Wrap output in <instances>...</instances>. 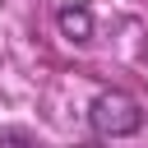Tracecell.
I'll list each match as a JSON object with an SVG mask.
<instances>
[{
    "label": "cell",
    "mask_w": 148,
    "mask_h": 148,
    "mask_svg": "<svg viewBox=\"0 0 148 148\" xmlns=\"http://www.w3.org/2000/svg\"><path fill=\"white\" fill-rule=\"evenodd\" d=\"M0 148H51V143L28 125H0Z\"/></svg>",
    "instance_id": "obj_3"
},
{
    "label": "cell",
    "mask_w": 148,
    "mask_h": 148,
    "mask_svg": "<svg viewBox=\"0 0 148 148\" xmlns=\"http://www.w3.org/2000/svg\"><path fill=\"white\" fill-rule=\"evenodd\" d=\"M56 23H60V32L69 42H92V9L88 5H65L56 14Z\"/></svg>",
    "instance_id": "obj_2"
},
{
    "label": "cell",
    "mask_w": 148,
    "mask_h": 148,
    "mask_svg": "<svg viewBox=\"0 0 148 148\" xmlns=\"http://www.w3.org/2000/svg\"><path fill=\"white\" fill-rule=\"evenodd\" d=\"M143 120L148 116H143L139 97H130L120 88H106V92H97L88 102V130L97 139H134L143 130Z\"/></svg>",
    "instance_id": "obj_1"
}]
</instances>
